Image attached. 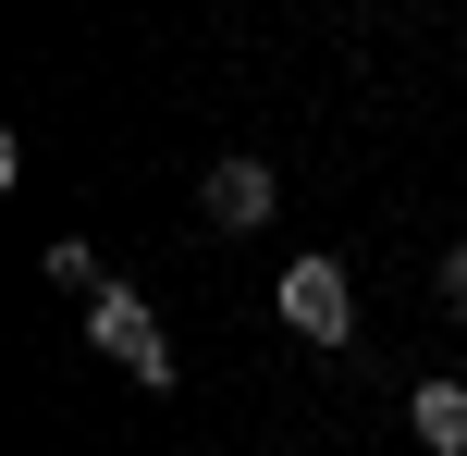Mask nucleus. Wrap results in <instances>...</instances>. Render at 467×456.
Returning a JSON list of instances; mask_svg holds the SVG:
<instances>
[{"label":"nucleus","mask_w":467,"mask_h":456,"mask_svg":"<svg viewBox=\"0 0 467 456\" xmlns=\"http://www.w3.org/2000/svg\"><path fill=\"white\" fill-rule=\"evenodd\" d=\"M197 210H210L222 235H258V222L283 210V186H271V161H210V186H197Z\"/></svg>","instance_id":"obj_3"},{"label":"nucleus","mask_w":467,"mask_h":456,"mask_svg":"<svg viewBox=\"0 0 467 456\" xmlns=\"http://www.w3.org/2000/svg\"><path fill=\"white\" fill-rule=\"evenodd\" d=\"M406 419H419L431 456H467V383H419V395H406Z\"/></svg>","instance_id":"obj_4"},{"label":"nucleus","mask_w":467,"mask_h":456,"mask_svg":"<svg viewBox=\"0 0 467 456\" xmlns=\"http://www.w3.org/2000/svg\"><path fill=\"white\" fill-rule=\"evenodd\" d=\"M283 321H296L307 345H345V334H357V296H345V271H332V260H296V271H283Z\"/></svg>","instance_id":"obj_2"},{"label":"nucleus","mask_w":467,"mask_h":456,"mask_svg":"<svg viewBox=\"0 0 467 456\" xmlns=\"http://www.w3.org/2000/svg\"><path fill=\"white\" fill-rule=\"evenodd\" d=\"M443 309H455V321H467V235H455V247H443Z\"/></svg>","instance_id":"obj_6"},{"label":"nucleus","mask_w":467,"mask_h":456,"mask_svg":"<svg viewBox=\"0 0 467 456\" xmlns=\"http://www.w3.org/2000/svg\"><path fill=\"white\" fill-rule=\"evenodd\" d=\"M49 284H74V296H87V309H99V296H111V284H99V247H87V235H62V247H49Z\"/></svg>","instance_id":"obj_5"},{"label":"nucleus","mask_w":467,"mask_h":456,"mask_svg":"<svg viewBox=\"0 0 467 456\" xmlns=\"http://www.w3.org/2000/svg\"><path fill=\"white\" fill-rule=\"evenodd\" d=\"M87 334H99V358H123L148 395H172V345H161V321H148V296H136V284H111V296H99V309H87Z\"/></svg>","instance_id":"obj_1"}]
</instances>
